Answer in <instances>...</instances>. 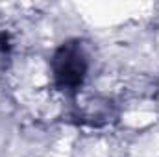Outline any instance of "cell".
<instances>
[{"label": "cell", "mask_w": 159, "mask_h": 157, "mask_svg": "<svg viewBox=\"0 0 159 157\" xmlns=\"http://www.w3.org/2000/svg\"><path fill=\"white\" fill-rule=\"evenodd\" d=\"M85 57L76 44H65L54 57V74L61 89H76L85 76Z\"/></svg>", "instance_id": "6da1fadb"}]
</instances>
